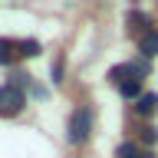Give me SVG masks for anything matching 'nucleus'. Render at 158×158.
Returning <instances> with one entry per match:
<instances>
[{
    "label": "nucleus",
    "instance_id": "nucleus-1",
    "mask_svg": "<svg viewBox=\"0 0 158 158\" xmlns=\"http://www.w3.org/2000/svg\"><path fill=\"white\" fill-rule=\"evenodd\" d=\"M69 142H73V145H82V142H86L89 138V132H92V109H76V112H73V115H69Z\"/></svg>",
    "mask_w": 158,
    "mask_h": 158
},
{
    "label": "nucleus",
    "instance_id": "nucleus-2",
    "mask_svg": "<svg viewBox=\"0 0 158 158\" xmlns=\"http://www.w3.org/2000/svg\"><path fill=\"white\" fill-rule=\"evenodd\" d=\"M20 109H23V89H17L13 82L0 86V115H17Z\"/></svg>",
    "mask_w": 158,
    "mask_h": 158
},
{
    "label": "nucleus",
    "instance_id": "nucleus-3",
    "mask_svg": "<svg viewBox=\"0 0 158 158\" xmlns=\"http://www.w3.org/2000/svg\"><path fill=\"white\" fill-rule=\"evenodd\" d=\"M125 27H128V33H132L135 40H142V36L148 33V30H152V20H148L145 13H142V10H128V17H125Z\"/></svg>",
    "mask_w": 158,
    "mask_h": 158
},
{
    "label": "nucleus",
    "instance_id": "nucleus-4",
    "mask_svg": "<svg viewBox=\"0 0 158 158\" xmlns=\"http://www.w3.org/2000/svg\"><path fill=\"white\" fill-rule=\"evenodd\" d=\"M138 53H142V59H155L158 56V30H148L145 36L138 40Z\"/></svg>",
    "mask_w": 158,
    "mask_h": 158
},
{
    "label": "nucleus",
    "instance_id": "nucleus-5",
    "mask_svg": "<svg viewBox=\"0 0 158 158\" xmlns=\"http://www.w3.org/2000/svg\"><path fill=\"white\" fill-rule=\"evenodd\" d=\"M135 112L138 115H155L158 112V92H145L135 99Z\"/></svg>",
    "mask_w": 158,
    "mask_h": 158
},
{
    "label": "nucleus",
    "instance_id": "nucleus-6",
    "mask_svg": "<svg viewBox=\"0 0 158 158\" xmlns=\"http://www.w3.org/2000/svg\"><path fill=\"white\" fill-rule=\"evenodd\" d=\"M17 56H20V43H13V40H0V66H10Z\"/></svg>",
    "mask_w": 158,
    "mask_h": 158
},
{
    "label": "nucleus",
    "instance_id": "nucleus-7",
    "mask_svg": "<svg viewBox=\"0 0 158 158\" xmlns=\"http://www.w3.org/2000/svg\"><path fill=\"white\" fill-rule=\"evenodd\" d=\"M118 92H122L125 99H138V96H142V79H128V82H122Z\"/></svg>",
    "mask_w": 158,
    "mask_h": 158
},
{
    "label": "nucleus",
    "instance_id": "nucleus-8",
    "mask_svg": "<svg viewBox=\"0 0 158 158\" xmlns=\"http://www.w3.org/2000/svg\"><path fill=\"white\" fill-rule=\"evenodd\" d=\"M142 152H138V145L135 142H125V145H118L115 148V158H138Z\"/></svg>",
    "mask_w": 158,
    "mask_h": 158
},
{
    "label": "nucleus",
    "instance_id": "nucleus-9",
    "mask_svg": "<svg viewBox=\"0 0 158 158\" xmlns=\"http://www.w3.org/2000/svg\"><path fill=\"white\" fill-rule=\"evenodd\" d=\"M20 56H40V43L36 40H20Z\"/></svg>",
    "mask_w": 158,
    "mask_h": 158
},
{
    "label": "nucleus",
    "instance_id": "nucleus-10",
    "mask_svg": "<svg viewBox=\"0 0 158 158\" xmlns=\"http://www.w3.org/2000/svg\"><path fill=\"white\" fill-rule=\"evenodd\" d=\"M155 142H158V128L145 125V128H142V145H155Z\"/></svg>",
    "mask_w": 158,
    "mask_h": 158
},
{
    "label": "nucleus",
    "instance_id": "nucleus-11",
    "mask_svg": "<svg viewBox=\"0 0 158 158\" xmlns=\"http://www.w3.org/2000/svg\"><path fill=\"white\" fill-rule=\"evenodd\" d=\"M59 76H63V59H56V66H53V82H59Z\"/></svg>",
    "mask_w": 158,
    "mask_h": 158
},
{
    "label": "nucleus",
    "instance_id": "nucleus-12",
    "mask_svg": "<svg viewBox=\"0 0 158 158\" xmlns=\"http://www.w3.org/2000/svg\"><path fill=\"white\" fill-rule=\"evenodd\" d=\"M138 158H155V152H142V155H138Z\"/></svg>",
    "mask_w": 158,
    "mask_h": 158
}]
</instances>
